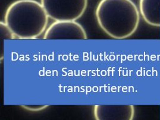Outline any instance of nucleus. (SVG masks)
I'll list each match as a JSON object with an SVG mask.
<instances>
[{
    "label": "nucleus",
    "instance_id": "obj_2",
    "mask_svg": "<svg viewBox=\"0 0 160 120\" xmlns=\"http://www.w3.org/2000/svg\"><path fill=\"white\" fill-rule=\"evenodd\" d=\"M48 18L41 3L35 0H18L7 8L4 22L15 38L33 39L46 30Z\"/></svg>",
    "mask_w": 160,
    "mask_h": 120
},
{
    "label": "nucleus",
    "instance_id": "obj_3",
    "mask_svg": "<svg viewBox=\"0 0 160 120\" xmlns=\"http://www.w3.org/2000/svg\"><path fill=\"white\" fill-rule=\"evenodd\" d=\"M48 18L54 21H76L86 11L88 0H41Z\"/></svg>",
    "mask_w": 160,
    "mask_h": 120
},
{
    "label": "nucleus",
    "instance_id": "obj_4",
    "mask_svg": "<svg viewBox=\"0 0 160 120\" xmlns=\"http://www.w3.org/2000/svg\"><path fill=\"white\" fill-rule=\"evenodd\" d=\"M43 39L85 40L88 36L83 27L76 21H55L46 29Z\"/></svg>",
    "mask_w": 160,
    "mask_h": 120
},
{
    "label": "nucleus",
    "instance_id": "obj_6",
    "mask_svg": "<svg viewBox=\"0 0 160 120\" xmlns=\"http://www.w3.org/2000/svg\"><path fill=\"white\" fill-rule=\"evenodd\" d=\"M139 12L148 24L160 26V0H140Z\"/></svg>",
    "mask_w": 160,
    "mask_h": 120
},
{
    "label": "nucleus",
    "instance_id": "obj_5",
    "mask_svg": "<svg viewBox=\"0 0 160 120\" xmlns=\"http://www.w3.org/2000/svg\"><path fill=\"white\" fill-rule=\"evenodd\" d=\"M135 112L132 105H97L93 107L95 120H133Z\"/></svg>",
    "mask_w": 160,
    "mask_h": 120
},
{
    "label": "nucleus",
    "instance_id": "obj_1",
    "mask_svg": "<svg viewBox=\"0 0 160 120\" xmlns=\"http://www.w3.org/2000/svg\"><path fill=\"white\" fill-rule=\"evenodd\" d=\"M101 29L112 38L132 36L139 24L140 12L131 0H101L95 10Z\"/></svg>",
    "mask_w": 160,
    "mask_h": 120
},
{
    "label": "nucleus",
    "instance_id": "obj_8",
    "mask_svg": "<svg viewBox=\"0 0 160 120\" xmlns=\"http://www.w3.org/2000/svg\"><path fill=\"white\" fill-rule=\"evenodd\" d=\"M22 108L32 112H38L48 107V105H22Z\"/></svg>",
    "mask_w": 160,
    "mask_h": 120
},
{
    "label": "nucleus",
    "instance_id": "obj_7",
    "mask_svg": "<svg viewBox=\"0 0 160 120\" xmlns=\"http://www.w3.org/2000/svg\"><path fill=\"white\" fill-rule=\"evenodd\" d=\"M0 29H1V40H0V56L1 60L3 59V42L4 39H13L15 38L12 32L8 29L4 22H0Z\"/></svg>",
    "mask_w": 160,
    "mask_h": 120
}]
</instances>
